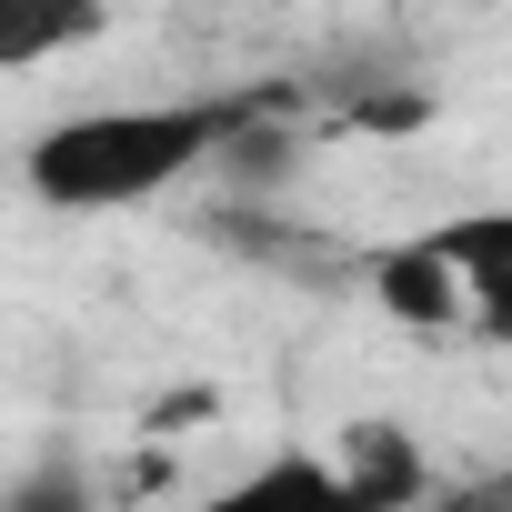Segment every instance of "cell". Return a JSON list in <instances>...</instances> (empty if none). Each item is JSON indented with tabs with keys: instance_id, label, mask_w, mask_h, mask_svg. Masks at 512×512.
<instances>
[{
	"instance_id": "obj_1",
	"label": "cell",
	"mask_w": 512,
	"mask_h": 512,
	"mask_svg": "<svg viewBox=\"0 0 512 512\" xmlns=\"http://www.w3.org/2000/svg\"><path fill=\"white\" fill-rule=\"evenodd\" d=\"M251 121H262V101H231V91L61 111V121L31 131L21 191L41 211H141V201H171L191 171L231 161V141H251Z\"/></svg>"
},
{
	"instance_id": "obj_2",
	"label": "cell",
	"mask_w": 512,
	"mask_h": 512,
	"mask_svg": "<svg viewBox=\"0 0 512 512\" xmlns=\"http://www.w3.org/2000/svg\"><path fill=\"white\" fill-rule=\"evenodd\" d=\"M372 302L402 332L512 342V211H462V221H432L372 251Z\"/></svg>"
},
{
	"instance_id": "obj_3",
	"label": "cell",
	"mask_w": 512,
	"mask_h": 512,
	"mask_svg": "<svg viewBox=\"0 0 512 512\" xmlns=\"http://www.w3.org/2000/svg\"><path fill=\"white\" fill-rule=\"evenodd\" d=\"M191 512H362V492H352L342 452H302V442H282V452L251 462V472H231L221 492H201Z\"/></svg>"
},
{
	"instance_id": "obj_4",
	"label": "cell",
	"mask_w": 512,
	"mask_h": 512,
	"mask_svg": "<svg viewBox=\"0 0 512 512\" xmlns=\"http://www.w3.org/2000/svg\"><path fill=\"white\" fill-rule=\"evenodd\" d=\"M332 452H342V472H352L362 512H412V502L432 492V462H422V442H412L402 422H352Z\"/></svg>"
},
{
	"instance_id": "obj_5",
	"label": "cell",
	"mask_w": 512,
	"mask_h": 512,
	"mask_svg": "<svg viewBox=\"0 0 512 512\" xmlns=\"http://www.w3.org/2000/svg\"><path fill=\"white\" fill-rule=\"evenodd\" d=\"M111 31V0H0V81Z\"/></svg>"
},
{
	"instance_id": "obj_6",
	"label": "cell",
	"mask_w": 512,
	"mask_h": 512,
	"mask_svg": "<svg viewBox=\"0 0 512 512\" xmlns=\"http://www.w3.org/2000/svg\"><path fill=\"white\" fill-rule=\"evenodd\" d=\"M0 512H101V482L71 452H51V462H31V472L0 482Z\"/></svg>"
}]
</instances>
